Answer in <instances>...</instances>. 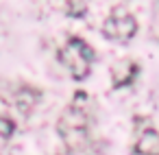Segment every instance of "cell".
Masks as SVG:
<instances>
[{
	"label": "cell",
	"instance_id": "1",
	"mask_svg": "<svg viewBox=\"0 0 159 155\" xmlns=\"http://www.w3.org/2000/svg\"><path fill=\"white\" fill-rule=\"evenodd\" d=\"M87 114L81 107H68L57 124V131L61 135V140L66 142V146L70 151H81L87 140H89V131H87Z\"/></svg>",
	"mask_w": 159,
	"mask_h": 155
},
{
	"label": "cell",
	"instance_id": "8",
	"mask_svg": "<svg viewBox=\"0 0 159 155\" xmlns=\"http://www.w3.org/2000/svg\"><path fill=\"white\" fill-rule=\"evenodd\" d=\"M13 131H16V122L9 116H0V138H11Z\"/></svg>",
	"mask_w": 159,
	"mask_h": 155
},
{
	"label": "cell",
	"instance_id": "5",
	"mask_svg": "<svg viewBox=\"0 0 159 155\" xmlns=\"http://www.w3.org/2000/svg\"><path fill=\"white\" fill-rule=\"evenodd\" d=\"M135 153L139 155H159V133L148 129L142 133V138L135 144Z\"/></svg>",
	"mask_w": 159,
	"mask_h": 155
},
{
	"label": "cell",
	"instance_id": "4",
	"mask_svg": "<svg viewBox=\"0 0 159 155\" xmlns=\"http://www.w3.org/2000/svg\"><path fill=\"white\" fill-rule=\"evenodd\" d=\"M139 68L135 61H129V59H122L118 61L113 68H111V81H113V87H124L129 85L135 77H137Z\"/></svg>",
	"mask_w": 159,
	"mask_h": 155
},
{
	"label": "cell",
	"instance_id": "6",
	"mask_svg": "<svg viewBox=\"0 0 159 155\" xmlns=\"http://www.w3.org/2000/svg\"><path fill=\"white\" fill-rule=\"evenodd\" d=\"M42 98V94L35 90V87H22L18 94H16V103H18V109L22 114H31L33 107L37 105V101Z\"/></svg>",
	"mask_w": 159,
	"mask_h": 155
},
{
	"label": "cell",
	"instance_id": "9",
	"mask_svg": "<svg viewBox=\"0 0 159 155\" xmlns=\"http://www.w3.org/2000/svg\"><path fill=\"white\" fill-rule=\"evenodd\" d=\"M7 111H9L7 101H5V98H0V116H7Z\"/></svg>",
	"mask_w": 159,
	"mask_h": 155
},
{
	"label": "cell",
	"instance_id": "7",
	"mask_svg": "<svg viewBox=\"0 0 159 155\" xmlns=\"http://www.w3.org/2000/svg\"><path fill=\"white\" fill-rule=\"evenodd\" d=\"M55 2H59L61 9H66L70 16H83L85 13V7H87V0H55Z\"/></svg>",
	"mask_w": 159,
	"mask_h": 155
},
{
	"label": "cell",
	"instance_id": "3",
	"mask_svg": "<svg viewBox=\"0 0 159 155\" xmlns=\"http://www.w3.org/2000/svg\"><path fill=\"white\" fill-rule=\"evenodd\" d=\"M102 31L109 40H118V42H124V40H131L137 31V22L133 16H120V18H107L105 24H102Z\"/></svg>",
	"mask_w": 159,
	"mask_h": 155
},
{
	"label": "cell",
	"instance_id": "2",
	"mask_svg": "<svg viewBox=\"0 0 159 155\" xmlns=\"http://www.w3.org/2000/svg\"><path fill=\"white\" fill-rule=\"evenodd\" d=\"M59 59H61V63L68 66V70L74 79L83 81L89 74V63L94 61V50L83 40L72 37V40H68L66 48H61Z\"/></svg>",
	"mask_w": 159,
	"mask_h": 155
}]
</instances>
